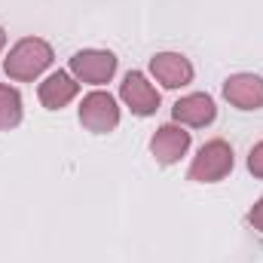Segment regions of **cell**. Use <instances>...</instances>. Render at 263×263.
I'll return each instance as SVG.
<instances>
[{"label": "cell", "mask_w": 263, "mask_h": 263, "mask_svg": "<svg viewBox=\"0 0 263 263\" xmlns=\"http://www.w3.org/2000/svg\"><path fill=\"white\" fill-rule=\"evenodd\" d=\"M52 46L46 43V40H40V37H25V40H18L12 49H9V55H6V62H3V70H6V77L9 80H18V83H31V80H37L46 67L52 65Z\"/></svg>", "instance_id": "obj_1"}, {"label": "cell", "mask_w": 263, "mask_h": 263, "mask_svg": "<svg viewBox=\"0 0 263 263\" xmlns=\"http://www.w3.org/2000/svg\"><path fill=\"white\" fill-rule=\"evenodd\" d=\"M172 117H175V123H181V126L205 129V126L214 123V117H217V104H214L211 95H205V92H193V95H184V98L175 101Z\"/></svg>", "instance_id": "obj_8"}, {"label": "cell", "mask_w": 263, "mask_h": 263, "mask_svg": "<svg viewBox=\"0 0 263 263\" xmlns=\"http://www.w3.org/2000/svg\"><path fill=\"white\" fill-rule=\"evenodd\" d=\"M3 46H6V31L0 28V52H3Z\"/></svg>", "instance_id": "obj_14"}, {"label": "cell", "mask_w": 263, "mask_h": 263, "mask_svg": "<svg viewBox=\"0 0 263 263\" xmlns=\"http://www.w3.org/2000/svg\"><path fill=\"white\" fill-rule=\"evenodd\" d=\"M236 165V156H233V147L223 141V138H214L208 144L199 147V153L190 162V172L187 178L196 181V184H217L223 181Z\"/></svg>", "instance_id": "obj_2"}, {"label": "cell", "mask_w": 263, "mask_h": 263, "mask_svg": "<svg viewBox=\"0 0 263 263\" xmlns=\"http://www.w3.org/2000/svg\"><path fill=\"white\" fill-rule=\"evenodd\" d=\"M80 123L95 135H107L120 126V104L110 92H89L80 101Z\"/></svg>", "instance_id": "obj_3"}, {"label": "cell", "mask_w": 263, "mask_h": 263, "mask_svg": "<svg viewBox=\"0 0 263 263\" xmlns=\"http://www.w3.org/2000/svg\"><path fill=\"white\" fill-rule=\"evenodd\" d=\"M223 98L239 110H260L263 107V77L257 73H233L223 83Z\"/></svg>", "instance_id": "obj_9"}, {"label": "cell", "mask_w": 263, "mask_h": 263, "mask_svg": "<svg viewBox=\"0 0 263 263\" xmlns=\"http://www.w3.org/2000/svg\"><path fill=\"white\" fill-rule=\"evenodd\" d=\"M248 172H251L254 178H263V141L248 150Z\"/></svg>", "instance_id": "obj_12"}, {"label": "cell", "mask_w": 263, "mask_h": 263, "mask_svg": "<svg viewBox=\"0 0 263 263\" xmlns=\"http://www.w3.org/2000/svg\"><path fill=\"white\" fill-rule=\"evenodd\" d=\"M248 220H251V227L257 230V233H263V196L254 202V208L248 211Z\"/></svg>", "instance_id": "obj_13"}, {"label": "cell", "mask_w": 263, "mask_h": 263, "mask_svg": "<svg viewBox=\"0 0 263 263\" xmlns=\"http://www.w3.org/2000/svg\"><path fill=\"white\" fill-rule=\"evenodd\" d=\"M120 98L126 101L135 117H153L159 110V92L156 86L141 73V70H129L120 83Z\"/></svg>", "instance_id": "obj_5"}, {"label": "cell", "mask_w": 263, "mask_h": 263, "mask_svg": "<svg viewBox=\"0 0 263 263\" xmlns=\"http://www.w3.org/2000/svg\"><path fill=\"white\" fill-rule=\"evenodd\" d=\"M190 150V132L184 126H159L150 138V153L159 165H175L181 162V156H187Z\"/></svg>", "instance_id": "obj_6"}, {"label": "cell", "mask_w": 263, "mask_h": 263, "mask_svg": "<svg viewBox=\"0 0 263 263\" xmlns=\"http://www.w3.org/2000/svg\"><path fill=\"white\" fill-rule=\"evenodd\" d=\"M77 92H80L77 77L67 73V70H55V73H49V77L40 83L37 98H40V104H43L46 110H62V107H67V104L77 98Z\"/></svg>", "instance_id": "obj_10"}, {"label": "cell", "mask_w": 263, "mask_h": 263, "mask_svg": "<svg viewBox=\"0 0 263 263\" xmlns=\"http://www.w3.org/2000/svg\"><path fill=\"white\" fill-rule=\"evenodd\" d=\"M22 123V95L15 86L0 83V132H9Z\"/></svg>", "instance_id": "obj_11"}, {"label": "cell", "mask_w": 263, "mask_h": 263, "mask_svg": "<svg viewBox=\"0 0 263 263\" xmlns=\"http://www.w3.org/2000/svg\"><path fill=\"white\" fill-rule=\"evenodd\" d=\"M150 73L165 89H184L193 83V65L181 52H156L150 59Z\"/></svg>", "instance_id": "obj_7"}, {"label": "cell", "mask_w": 263, "mask_h": 263, "mask_svg": "<svg viewBox=\"0 0 263 263\" xmlns=\"http://www.w3.org/2000/svg\"><path fill=\"white\" fill-rule=\"evenodd\" d=\"M70 73L77 77V83H89V86L110 83L117 73V55L107 49H80L70 59Z\"/></svg>", "instance_id": "obj_4"}]
</instances>
